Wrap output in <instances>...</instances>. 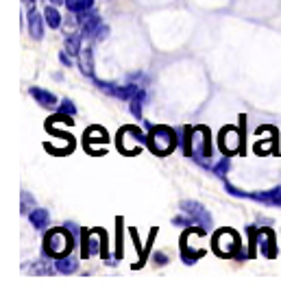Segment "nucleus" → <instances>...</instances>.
<instances>
[{
  "mask_svg": "<svg viewBox=\"0 0 281 294\" xmlns=\"http://www.w3.org/2000/svg\"><path fill=\"white\" fill-rule=\"evenodd\" d=\"M212 170H214V174H218V177H225V174L231 170V163H229V159H223V161H218Z\"/></svg>",
  "mask_w": 281,
  "mask_h": 294,
  "instance_id": "nucleus-22",
  "label": "nucleus"
},
{
  "mask_svg": "<svg viewBox=\"0 0 281 294\" xmlns=\"http://www.w3.org/2000/svg\"><path fill=\"white\" fill-rule=\"evenodd\" d=\"M74 242L76 240H72L68 229H53V231H48L46 240H44V248H46V253L51 257H63V255L70 253Z\"/></svg>",
  "mask_w": 281,
  "mask_h": 294,
  "instance_id": "nucleus-2",
  "label": "nucleus"
},
{
  "mask_svg": "<svg viewBox=\"0 0 281 294\" xmlns=\"http://www.w3.org/2000/svg\"><path fill=\"white\" fill-rule=\"evenodd\" d=\"M55 270L61 272V275H72V272L79 270V259L74 255H63L55 261Z\"/></svg>",
  "mask_w": 281,
  "mask_h": 294,
  "instance_id": "nucleus-12",
  "label": "nucleus"
},
{
  "mask_svg": "<svg viewBox=\"0 0 281 294\" xmlns=\"http://www.w3.org/2000/svg\"><path fill=\"white\" fill-rule=\"evenodd\" d=\"M192 152H198V155H212V138H209V131L205 127L192 129Z\"/></svg>",
  "mask_w": 281,
  "mask_h": 294,
  "instance_id": "nucleus-6",
  "label": "nucleus"
},
{
  "mask_svg": "<svg viewBox=\"0 0 281 294\" xmlns=\"http://www.w3.org/2000/svg\"><path fill=\"white\" fill-rule=\"evenodd\" d=\"M31 96L35 98L37 105H42L44 109H57V105H59L57 96L46 90H42V87H31Z\"/></svg>",
  "mask_w": 281,
  "mask_h": 294,
  "instance_id": "nucleus-9",
  "label": "nucleus"
},
{
  "mask_svg": "<svg viewBox=\"0 0 281 294\" xmlns=\"http://www.w3.org/2000/svg\"><path fill=\"white\" fill-rule=\"evenodd\" d=\"M190 222H192V218H190V220H185V218H174L172 225L174 227H185V225H190Z\"/></svg>",
  "mask_w": 281,
  "mask_h": 294,
  "instance_id": "nucleus-26",
  "label": "nucleus"
},
{
  "mask_svg": "<svg viewBox=\"0 0 281 294\" xmlns=\"http://www.w3.org/2000/svg\"><path fill=\"white\" fill-rule=\"evenodd\" d=\"M181 209H183L194 222H198L203 229H212V216H209V211L201 203H194V200H183V203H181Z\"/></svg>",
  "mask_w": 281,
  "mask_h": 294,
  "instance_id": "nucleus-4",
  "label": "nucleus"
},
{
  "mask_svg": "<svg viewBox=\"0 0 281 294\" xmlns=\"http://www.w3.org/2000/svg\"><path fill=\"white\" fill-rule=\"evenodd\" d=\"M96 85L101 87L105 94H112L115 98H120V100H131L137 92H140V87L135 83H129V85H115V83H105V81H98L96 79Z\"/></svg>",
  "mask_w": 281,
  "mask_h": 294,
  "instance_id": "nucleus-5",
  "label": "nucleus"
},
{
  "mask_svg": "<svg viewBox=\"0 0 281 294\" xmlns=\"http://www.w3.org/2000/svg\"><path fill=\"white\" fill-rule=\"evenodd\" d=\"M240 246V240H238V233L231 231V229H220L216 233V240H214V248H216L218 255L223 257H229V255L235 253V248Z\"/></svg>",
  "mask_w": 281,
  "mask_h": 294,
  "instance_id": "nucleus-3",
  "label": "nucleus"
},
{
  "mask_svg": "<svg viewBox=\"0 0 281 294\" xmlns=\"http://www.w3.org/2000/svg\"><path fill=\"white\" fill-rule=\"evenodd\" d=\"M59 59H61V63H63V65H72V59H70V54L65 52V50H63V52H59Z\"/></svg>",
  "mask_w": 281,
  "mask_h": 294,
  "instance_id": "nucleus-25",
  "label": "nucleus"
},
{
  "mask_svg": "<svg viewBox=\"0 0 281 294\" xmlns=\"http://www.w3.org/2000/svg\"><path fill=\"white\" fill-rule=\"evenodd\" d=\"M59 113H65V116H74V113H76L74 102L70 100V98H63V100L59 102Z\"/></svg>",
  "mask_w": 281,
  "mask_h": 294,
  "instance_id": "nucleus-21",
  "label": "nucleus"
},
{
  "mask_svg": "<svg viewBox=\"0 0 281 294\" xmlns=\"http://www.w3.org/2000/svg\"><path fill=\"white\" fill-rule=\"evenodd\" d=\"M29 222L33 225V229H46L48 227V211L42 209V207H35L29 214Z\"/></svg>",
  "mask_w": 281,
  "mask_h": 294,
  "instance_id": "nucleus-15",
  "label": "nucleus"
},
{
  "mask_svg": "<svg viewBox=\"0 0 281 294\" xmlns=\"http://www.w3.org/2000/svg\"><path fill=\"white\" fill-rule=\"evenodd\" d=\"M257 242H260V248L266 257H273L275 255V238H273V231L271 229H262L257 233Z\"/></svg>",
  "mask_w": 281,
  "mask_h": 294,
  "instance_id": "nucleus-13",
  "label": "nucleus"
},
{
  "mask_svg": "<svg viewBox=\"0 0 281 294\" xmlns=\"http://www.w3.org/2000/svg\"><path fill=\"white\" fill-rule=\"evenodd\" d=\"M33 205H35V198H33L29 192H22V205H20L22 214H31V211H33Z\"/></svg>",
  "mask_w": 281,
  "mask_h": 294,
  "instance_id": "nucleus-20",
  "label": "nucleus"
},
{
  "mask_svg": "<svg viewBox=\"0 0 281 294\" xmlns=\"http://www.w3.org/2000/svg\"><path fill=\"white\" fill-rule=\"evenodd\" d=\"M179 144V135L174 133L170 127H153L148 133L146 146L151 148L155 155H170Z\"/></svg>",
  "mask_w": 281,
  "mask_h": 294,
  "instance_id": "nucleus-1",
  "label": "nucleus"
},
{
  "mask_svg": "<svg viewBox=\"0 0 281 294\" xmlns=\"http://www.w3.org/2000/svg\"><path fill=\"white\" fill-rule=\"evenodd\" d=\"M44 18H46L48 26L51 29H59L61 26V13H59V9L55 7V4H51V7L44 9Z\"/></svg>",
  "mask_w": 281,
  "mask_h": 294,
  "instance_id": "nucleus-17",
  "label": "nucleus"
},
{
  "mask_svg": "<svg viewBox=\"0 0 281 294\" xmlns=\"http://www.w3.org/2000/svg\"><path fill=\"white\" fill-rule=\"evenodd\" d=\"M81 42H83V35H68L65 37V44H63V50L70 54V57H79V52L83 50L81 48Z\"/></svg>",
  "mask_w": 281,
  "mask_h": 294,
  "instance_id": "nucleus-16",
  "label": "nucleus"
},
{
  "mask_svg": "<svg viewBox=\"0 0 281 294\" xmlns=\"http://www.w3.org/2000/svg\"><path fill=\"white\" fill-rule=\"evenodd\" d=\"M29 33L33 40H42L44 37V20L40 15V11L29 7Z\"/></svg>",
  "mask_w": 281,
  "mask_h": 294,
  "instance_id": "nucleus-10",
  "label": "nucleus"
},
{
  "mask_svg": "<svg viewBox=\"0 0 281 294\" xmlns=\"http://www.w3.org/2000/svg\"><path fill=\"white\" fill-rule=\"evenodd\" d=\"M107 35H109V26L101 24V26H98V31H96V35H94V40H96V42H103Z\"/></svg>",
  "mask_w": 281,
  "mask_h": 294,
  "instance_id": "nucleus-24",
  "label": "nucleus"
},
{
  "mask_svg": "<svg viewBox=\"0 0 281 294\" xmlns=\"http://www.w3.org/2000/svg\"><path fill=\"white\" fill-rule=\"evenodd\" d=\"M155 257H157V261H159V264H166V261H168V259H166V255H164V253H157Z\"/></svg>",
  "mask_w": 281,
  "mask_h": 294,
  "instance_id": "nucleus-27",
  "label": "nucleus"
},
{
  "mask_svg": "<svg viewBox=\"0 0 281 294\" xmlns=\"http://www.w3.org/2000/svg\"><path fill=\"white\" fill-rule=\"evenodd\" d=\"M98 26H101V13H98V11H94V9H90L87 18L83 20V33H81V35H83L85 40H92V37L96 35Z\"/></svg>",
  "mask_w": 281,
  "mask_h": 294,
  "instance_id": "nucleus-11",
  "label": "nucleus"
},
{
  "mask_svg": "<svg viewBox=\"0 0 281 294\" xmlns=\"http://www.w3.org/2000/svg\"><path fill=\"white\" fill-rule=\"evenodd\" d=\"M120 140H133V142H137V144H146L148 142V138L137 127H124L122 131H120ZM120 150H122L124 155H135L133 148L124 146V142H120Z\"/></svg>",
  "mask_w": 281,
  "mask_h": 294,
  "instance_id": "nucleus-8",
  "label": "nucleus"
},
{
  "mask_svg": "<svg viewBox=\"0 0 281 294\" xmlns=\"http://www.w3.org/2000/svg\"><path fill=\"white\" fill-rule=\"evenodd\" d=\"M218 144H220V150L223 152H227V155H235V150H238V146H240L238 131L231 129V127H225L223 131H220Z\"/></svg>",
  "mask_w": 281,
  "mask_h": 294,
  "instance_id": "nucleus-7",
  "label": "nucleus"
},
{
  "mask_svg": "<svg viewBox=\"0 0 281 294\" xmlns=\"http://www.w3.org/2000/svg\"><path fill=\"white\" fill-rule=\"evenodd\" d=\"M144 100H146L144 90H140L133 98H131V111H133L135 118H142V105H144Z\"/></svg>",
  "mask_w": 281,
  "mask_h": 294,
  "instance_id": "nucleus-19",
  "label": "nucleus"
},
{
  "mask_svg": "<svg viewBox=\"0 0 281 294\" xmlns=\"http://www.w3.org/2000/svg\"><path fill=\"white\" fill-rule=\"evenodd\" d=\"M76 59H79L81 72H83L85 76H94V54H92V48H83Z\"/></svg>",
  "mask_w": 281,
  "mask_h": 294,
  "instance_id": "nucleus-14",
  "label": "nucleus"
},
{
  "mask_svg": "<svg viewBox=\"0 0 281 294\" xmlns=\"http://www.w3.org/2000/svg\"><path fill=\"white\" fill-rule=\"evenodd\" d=\"M51 2L55 4V7H59V4H61V2H63V0H51Z\"/></svg>",
  "mask_w": 281,
  "mask_h": 294,
  "instance_id": "nucleus-28",
  "label": "nucleus"
},
{
  "mask_svg": "<svg viewBox=\"0 0 281 294\" xmlns=\"http://www.w3.org/2000/svg\"><path fill=\"white\" fill-rule=\"evenodd\" d=\"M31 270L33 272H42V275H51V266H48L44 259L42 261H35V264L31 266Z\"/></svg>",
  "mask_w": 281,
  "mask_h": 294,
  "instance_id": "nucleus-23",
  "label": "nucleus"
},
{
  "mask_svg": "<svg viewBox=\"0 0 281 294\" xmlns=\"http://www.w3.org/2000/svg\"><path fill=\"white\" fill-rule=\"evenodd\" d=\"M94 4V0H65V7H68L70 13H83V11H90Z\"/></svg>",
  "mask_w": 281,
  "mask_h": 294,
  "instance_id": "nucleus-18",
  "label": "nucleus"
}]
</instances>
